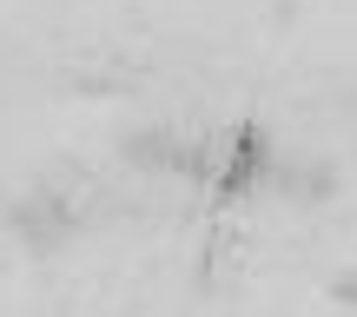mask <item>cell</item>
Segmentation results:
<instances>
[{"instance_id":"cell-5","label":"cell","mask_w":357,"mask_h":317,"mask_svg":"<svg viewBox=\"0 0 357 317\" xmlns=\"http://www.w3.org/2000/svg\"><path fill=\"white\" fill-rule=\"evenodd\" d=\"M331 304H351V311H357V271H344V278H331Z\"/></svg>"},{"instance_id":"cell-3","label":"cell","mask_w":357,"mask_h":317,"mask_svg":"<svg viewBox=\"0 0 357 317\" xmlns=\"http://www.w3.org/2000/svg\"><path fill=\"white\" fill-rule=\"evenodd\" d=\"M271 185L291 205H331L337 199V165L331 159H271Z\"/></svg>"},{"instance_id":"cell-4","label":"cell","mask_w":357,"mask_h":317,"mask_svg":"<svg viewBox=\"0 0 357 317\" xmlns=\"http://www.w3.org/2000/svg\"><path fill=\"white\" fill-rule=\"evenodd\" d=\"M119 153H126L132 165H146V172H172L178 132H166V126H153V132H126V139H119Z\"/></svg>"},{"instance_id":"cell-1","label":"cell","mask_w":357,"mask_h":317,"mask_svg":"<svg viewBox=\"0 0 357 317\" xmlns=\"http://www.w3.org/2000/svg\"><path fill=\"white\" fill-rule=\"evenodd\" d=\"M271 139H265V126H231L225 139H218V172H212V185H218V199H252L258 185H271Z\"/></svg>"},{"instance_id":"cell-2","label":"cell","mask_w":357,"mask_h":317,"mask_svg":"<svg viewBox=\"0 0 357 317\" xmlns=\"http://www.w3.org/2000/svg\"><path fill=\"white\" fill-rule=\"evenodd\" d=\"M79 231V218H73V205L60 199V192H26L20 205H13V238L26 245V252H60L66 238Z\"/></svg>"}]
</instances>
